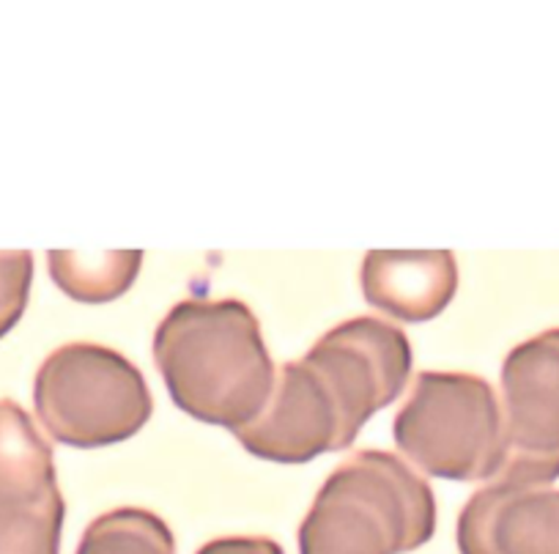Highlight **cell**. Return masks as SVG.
Returning a JSON list of instances; mask_svg holds the SVG:
<instances>
[{"label":"cell","instance_id":"obj_9","mask_svg":"<svg viewBox=\"0 0 559 554\" xmlns=\"http://www.w3.org/2000/svg\"><path fill=\"white\" fill-rule=\"evenodd\" d=\"M362 294L392 319L431 321L459 292V263L450 250H370L362 261Z\"/></svg>","mask_w":559,"mask_h":554},{"label":"cell","instance_id":"obj_3","mask_svg":"<svg viewBox=\"0 0 559 554\" xmlns=\"http://www.w3.org/2000/svg\"><path fill=\"white\" fill-rule=\"evenodd\" d=\"M433 532L428 481L386 450H357L319 488L297 541L299 554H406Z\"/></svg>","mask_w":559,"mask_h":554},{"label":"cell","instance_id":"obj_2","mask_svg":"<svg viewBox=\"0 0 559 554\" xmlns=\"http://www.w3.org/2000/svg\"><path fill=\"white\" fill-rule=\"evenodd\" d=\"M154 363L181 412L230 432L250 426L272 398V354L241 299H185L154 332Z\"/></svg>","mask_w":559,"mask_h":554},{"label":"cell","instance_id":"obj_7","mask_svg":"<svg viewBox=\"0 0 559 554\" xmlns=\"http://www.w3.org/2000/svg\"><path fill=\"white\" fill-rule=\"evenodd\" d=\"M455 541L461 554H559V488L504 467L464 505Z\"/></svg>","mask_w":559,"mask_h":554},{"label":"cell","instance_id":"obj_12","mask_svg":"<svg viewBox=\"0 0 559 554\" xmlns=\"http://www.w3.org/2000/svg\"><path fill=\"white\" fill-rule=\"evenodd\" d=\"M34 281V252L0 250V338L17 327L28 308Z\"/></svg>","mask_w":559,"mask_h":554},{"label":"cell","instance_id":"obj_5","mask_svg":"<svg viewBox=\"0 0 559 554\" xmlns=\"http://www.w3.org/2000/svg\"><path fill=\"white\" fill-rule=\"evenodd\" d=\"M34 406L56 443L105 448L146 426L154 398L138 365L99 343H67L36 370Z\"/></svg>","mask_w":559,"mask_h":554},{"label":"cell","instance_id":"obj_13","mask_svg":"<svg viewBox=\"0 0 559 554\" xmlns=\"http://www.w3.org/2000/svg\"><path fill=\"white\" fill-rule=\"evenodd\" d=\"M198 554H286L283 546L263 535H230L203 543Z\"/></svg>","mask_w":559,"mask_h":554},{"label":"cell","instance_id":"obj_10","mask_svg":"<svg viewBox=\"0 0 559 554\" xmlns=\"http://www.w3.org/2000/svg\"><path fill=\"white\" fill-rule=\"evenodd\" d=\"M50 274L63 294L85 305H102L129 292L143 263L140 250L116 252H47Z\"/></svg>","mask_w":559,"mask_h":554},{"label":"cell","instance_id":"obj_1","mask_svg":"<svg viewBox=\"0 0 559 554\" xmlns=\"http://www.w3.org/2000/svg\"><path fill=\"white\" fill-rule=\"evenodd\" d=\"M412 365L401 327L373 316L343 321L280 368L266 409L234 437L247 453L277 464L352 448L359 428L406 390Z\"/></svg>","mask_w":559,"mask_h":554},{"label":"cell","instance_id":"obj_11","mask_svg":"<svg viewBox=\"0 0 559 554\" xmlns=\"http://www.w3.org/2000/svg\"><path fill=\"white\" fill-rule=\"evenodd\" d=\"M74 554H176V538L152 510L116 508L91 521Z\"/></svg>","mask_w":559,"mask_h":554},{"label":"cell","instance_id":"obj_4","mask_svg":"<svg viewBox=\"0 0 559 554\" xmlns=\"http://www.w3.org/2000/svg\"><path fill=\"white\" fill-rule=\"evenodd\" d=\"M392 434L414 467L444 481L488 483L510 456L502 403L475 374H419Z\"/></svg>","mask_w":559,"mask_h":554},{"label":"cell","instance_id":"obj_8","mask_svg":"<svg viewBox=\"0 0 559 554\" xmlns=\"http://www.w3.org/2000/svg\"><path fill=\"white\" fill-rule=\"evenodd\" d=\"M502 412L510 456L559 461V327L510 349Z\"/></svg>","mask_w":559,"mask_h":554},{"label":"cell","instance_id":"obj_6","mask_svg":"<svg viewBox=\"0 0 559 554\" xmlns=\"http://www.w3.org/2000/svg\"><path fill=\"white\" fill-rule=\"evenodd\" d=\"M63 516L50 443L17 401L0 398V554H61Z\"/></svg>","mask_w":559,"mask_h":554}]
</instances>
